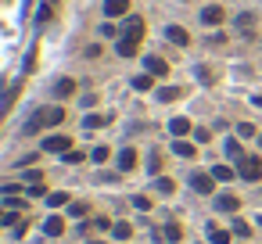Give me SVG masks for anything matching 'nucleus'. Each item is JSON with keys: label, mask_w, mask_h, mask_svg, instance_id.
Returning a JSON list of instances; mask_svg holds the SVG:
<instances>
[{"label": "nucleus", "mask_w": 262, "mask_h": 244, "mask_svg": "<svg viewBox=\"0 0 262 244\" xmlns=\"http://www.w3.org/2000/svg\"><path fill=\"white\" fill-rule=\"evenodd\" d=\"M212 244H230V230H212Z\"/></svg>", "instance_id": "25"}, {"label": "nucleus", "mask_w": 262, "mask_h": 244, "mask_svg": "<svg viewBox=\"0 0 262 244\" xmlns=\"http://www.w3.org/2000/svg\"><path fill=\"white\" fill-rule=\"evenodd\" d=\"M169 129H172V137H183V133H190V122L187 119H172Z\"/></svg>", "instance_id": "17"}, {"label": "nucleus", "mask_w": 262, "mask_h": 244, "mask_svg": "<svg viewBox=\"0 0 262 244\" xmlns=\"http://www.w3.org/2000/svg\"><path fill=\"white\" fill-rule=\"evenodd\" d=\"M133 165H137V151H133V147H126V151L119 154V169H122V172H129Z\"/></svg>", "instance_id": "13"}, {"label": "nucleus", "mask_w": 262, "mask_h": 244, "mask_svg": "<svg viewBox=\"0 0 262 244\" xmlns=\"http://www.w3.org/2000/svg\"><path fill=\"white\" fill-rule=\"evenodd\" d=\"M90 244H104V240H90Z\"/></svg>", "instance_id": "34"}, {"label": "nucleus", "mask_w": 262, "mask_h": 244, "mask_svg": "<svg viewBox=\"0 0 262 244\" xmlns=\"http://www.w3.org/2000/svg\"><path fill=\"white\" fill-rule=\"evenodd\" d=\"M69 147H72V140H69L65 133H58V137H47V140H43V151H54V154H69Z\"/></svg>", "instance_id": "3"}, {"label": "nucleus", "mask_w": 262, "mask_h": 244, "mask_svg": "<svg viewBox=\"0 0 262 244\" xmlns=\"http://www.w3.org/2000/svg\"><path fill=\"white\" fill-rule=\"evenodd\" d=\"M237 205H241V201H237L233 194H219V197H215V208H219V212H233Z\"/></svg>", "instance_id": "14"}, {"label": "nucleus", "mask_w": 262, "mask_h": 244, "mask_svg": "<svg viewBox=\"0 0 262 244\" xmlns=\"http://www.w3.org/2000/svg\"><path fill=\"white\" fill-rule=\"evenodd\" d=\"M172 151L180 158H194V144H187V140H172Z\"/></svg>", "instance_id": "16"}, {"label": "nucleus", "mask_w": 262, "mask_h": 244, "mask_svg": "<svg viewBox=\"0 0 262 244\" xmlns=\"http://www.w3.org/2000/svg\"><path fill=\"white\" fill-rule=\"evenodd\" d=\"M69 212H72L76 219H83V215H86V205H83V201H72V208H69Z\"/></svg>", "instance_id": "30"}, {"label": "nucleus", "mask_w": 262, "mask_h": 244, "mask_svg": "<svg viewBox=\"0 0 262 244\" xmlns=\"http://www.w3.org/2000/svg\"><path fill=\"white\" fill-rule=\"evenodd\" d=\"M180 233H183V230H180L176 223H169V226H165V240H180Z\"/></svg>", "instance_id": "27"}, {"label": "nucleus", "mask_w": 262, "mask_h": 244, "mask_svg": "<svg viewBox=\"0 0 262 244\" xmlns=\"http://www.w3.org/2000/svg\"><path fill=\"white\" fill-rule=\"evenodd\" d=\"M90 158H94L97 165H101V162H108V147H94V151H90Z\"/></svg>", "instance_id": "26"}, {"label": "nucleus", "mask_w": 262, "mask_h": 244, "mask_svg": "<svg viewBox=\"0 0 262 244\" xmlns=\"http://www.w3.org/2000/svg\"><path fill=\"white\" fill-rule=\"evenodd\" d=\"M133 208H140V212H147V208H151V201H147L144 194H137V197H133Z\"/></svg>", "instance_id": "29"}, {"label": "nucleus", "mask_w": 262, "mask_h": 244, "mask_svg": "<svg viewBox=\"0 0 262 244\" xmlns=\"http://www.w3.org/2000/svg\"><path fill=\"white\" fill-rule=\"evenodd\" d=\"M226 154H230L233 162H241V158H244V151H241V144H237V140H226Z\"/></svg>", "instance_id": "23"}, {"label": "nucleus", "mask_w": 262, "mask_h": 244, "mask_svg": "<svg viewBox=\"0 0 262 244\" xmlns=\"http://www.w3.org/2000/svg\"><path fill=\"white\" fill-rule=\"evenodd\" d=\"M190 187H194L198 194H212V190H215V176H205V172H194V176H190Z\"/></svg>", "instance_id": "4"}, {"label": "nucleus", "mask_w": 262, "mask_h": 244, "mask_svg": "<svg viewBox=\"0 0 262 244\" xmlns=\"http://www.w3.org/2000/svg\"><path fill=\"white\" fill-rule=\"evenodd\" d=\"M237 176L248 180V183H258V180H262V162H258L255 154H244V158L237 162Z\"/></svg>", "instance_id": "2"}, {"label": "nucleus", "mask_w": 262, "mask_h": 244, "mask_svg": "<svg viewBox=\"0 0 262 244\" xmlns=\"http://www.w3.org/2000/svg\"><path fill=\"white\" fill-rule=\"evenodd\" d=\"M233 233H237V237H248V223H241V219H233Z\"/></svg>", "instance_id": "31"}, {"label": "nucleus", "mask_w": 262, "mask_h": 244, "mask_svg": "<svg viewBox=\"0 0 262 244\" xmlns=\"http://www.w3.org/2000/svg\"><path fill=\"white\" fill-rule=\"evenodd\" d=\"M126 11H129V0H104V15L108 18H119Z\"/></svg>", "instance_id": "6"}, {"label": "nucleus", "mask_w": 262, "mask_h": 244, "mask_svg": "<svg viewBox=\"0 0 262 244\" xmlns=\"http://www.w3.org/2000/svg\"><path fill=\"white\" fill-rule=\"evenodd\" d=\"M54 94H58V97H72V94H76V79H58V83H54Z\"/></svg>", "instance_id": "12"}, {"label": "nucleus", "mask_w": 262, "mask_h": 244, "mask_svg": "<svg viewBox=\"0 0 262 244\" xmlns=\"http://www.w3.org/2000/svg\"><path fill=\"white\" fill-rule=\"evenodd\" d=\"M104 122H108L104 115H86V119H83V126H86V129H101Z\"/></svg>", "instance_id": "22"}, {"label": "nucleus", "mask_w": 262, "mask_h": 244, "mask_svg": "<svg viewBox=\"0 0 262 244\" xmlns=\"http://www.w3.org/2000/svg\"><path fill=\"white\" fill-rule=\"evenodd\" d=\"M212 176H215V180H233V176H237V169H230V165H215V169H212Z\"/></svg>", "instance_id": "18"}, {"label": "nucleus", "mask_w": 262, "mask_h": 244, "mask_svg": "<svg viewBox=\"0 0 262 244\" xmlns=\"http://www.w3.org/2000/svg\"><path fill=\"white\" fill-rule=\"evenodd\" d=\"M180 97V86H162L158 90V101H176Z\"/></svg>", "instance_id": "21"}, {"label": "nucleus", "mask_w": 262, "mask_h": 244, "mask_svg": "<svg viewBox=\"0 0 262 244\" xmlns=\"http://www.w3.org/2000/svg\"><path fill=\"white\" fill-rule=\"evenodd\" d=\"M237 29H241L244 36H251V29H255V15H248V11L237 15Z\"/></svg>", "instance_id": "15"}, {"label": "nucleus", "mask_w": 262, "mask_h": 244, "mask_svg": "<svg viewBox=\"0 0 262 244\" xmlns=\"http://www.w3.org/2000/svg\"><path fill=\"white\" fill-rule=\"evenodd\" d=\"M65 162H72V165H76V162H83V151H69V154H65Z\"/></svg>", "instance_id": "32"}, {"label": "nucleus", "mask_w": 262, "mask_h": 244, "mask_svg": "<svg viewBox=\"0 0 262 244\" xmlns=\"http://www.w3.org/2000/svg\"><path fill=\"white\" fill-rule=\"evenodd\" d=\"M58 122H65V112L54 104V108H40L29 122H26V133H40L43 126H58Z\"/></svg>", "instance_id": "1"}, {"label": "nucleus", "mask_w": 262, "mask_h": 244, "mask_svg": "<svg viewBox=\"0 0 262 244\" xmlns=\"http://www.w3.org/2000/svg\"><path fill=\"white\" fill-rule=\"evenodd\" d=\"M43 233H47V237H61V233H65V223H61L58 215H51V219L43 223Z\"/></svg>", "instance_id": "11"}, {"label": "nucleus", "mask_w": 262, "mask_h": 244, "mask_svg": "<svg viewBox=\"0 0 262 244\" xmlns=\"http://www.w3.org/2000/svg\"><path fill=\"white\" fill-rule=\"evenodd\" d=\"M165 36H169V43H176V47H187V43H190L187 29H180V26H169V29H165Z\"/></svg>", "instance_id": "8"}, {"label": "nucleus", "mask_w": 262, "mask_h": 244, "mask_svg": "<svg viewBox=\"0 0 262 244\" xmlns=\"http://www.w3.org/2000/svg\"><path fill=\"white\" fill-rule=\"evenodd\" d=\"M137 51H140V40H137V36H122V40H119V54H122V58H133Z\"/></svg>", "instance_id": "9"}, {"label": "nucleus", "mask_w": 262, "mask_h": 244, "mask_svg": "<svg viewBox=\"0 0 262 244\" xmlns=\"http://www.w3.org/2000/svg\"><path fill=\"white\" fill-rule=\"evenodd\" d=\"M237 137H255V126H251V122H241V126H237Z\"/></svg>", "instance_id": "28"}, {"label": "nucleus", "mask_w": 262, "mask_h": 244, "mask_svg": "<svg viewBox=\"0 0 262 244\" xmlns=\"http://www.w3.org/2000/svg\"><path fill=\"white\" fill-rule=\"evenodd\" d=\"M122 36H144V18H137V15H129L126 18V26H122Z\"/></svg>", "instance_id": "5"}, {"label": "nucleus", "mask_w": 262, "mask_h": 244, "mask_svg": "<svg viewBox=\"0 0 262 244\" xmlns=\"http://www.w3.org/2000/svg\"><path fill=\"white\" fill-rule=\"evenodd\" d=\"M47 4H51V0H47Z\"/></svg>", "instance_id": "35"}, {"label": "nucleus", "mask_w": 262, "mask_h": 244, "mask_svg": "<svg viewBox=\"0 0 262 244\" xmlns=\"http://www.w3.org/2000/svg\"><path fill=\"white\" fill-rule=\"evenodd\" d=\"M223 18H226V11H223V8H215V4L201 11V22H205V26H219Z\"/></svg>", "instance_id": "7"}, {"label": "nucleus", "mask_w": 262, "mask_h": 244, "mask_svg": "<svg viewBox=\"0 0 262 244\" xmlns=\"http://www.w3.org/2000/svg\"><path fill=\"white\" fill-rule=\"evenodd\" d=\"M47 205H51V208H58V205H69V194H65V190H54V194H47Z\"/></svg>", "instance_id": "19"}, {"label": "nucleus", "mask_w": 262, "mask_h": 244, "mask_svg": "<svg viewBox=\"0 0 262 244\" xmlns=\"http://www.w3.org/2000/svg\"><path fill=\"white\" fill-rule=\"evenodd\" d=\"M155 187H158V190H162V194H169V190H172V180H158V183H155Z\"/></svg>", "instance_id": "33"}, {"label": "nucleus", "mask_w": 262, "mask_h": 244, "mask_svg": "<svg viewBox=\"0 0 262 244\" xmlns=\"http://www.w3.org/2000/svg\"><path fill=\"white\" fill-rule=\"evenodd\" d=\"M129 233H133V226H129V223H115V237H119V240H126Z\"/></svg>", "instance_id": "24"}, {"label": "nucleus", "mask_w": 262, "mask_h": 244, "mask_svg": "<svg viewBox=\"0 0 262 244\" xmlns=\"http://www.w3.org/2000/svg\"><path fill=\"white\" fill-rule=\"evenodd\" d=\"M151 83H155V76H151V72H144V76H137V79H133V86H137V90H151Z\"/></svg>", "instance_id": "20"}, {"label": "nucleus", "mask_w": 262, "mask_h": 244, "mask_svg": "<svg viewBox=\"0 0 262 244\" xmlns=\"http://www.w3.org/2000/svg\"><path fill=\"white\" fill-rule=\"evenodd\" d=\"M144 65H147V72H151V76H165V72H169V65H165V61H162L158 54L144 58Z\"/></svg>", "instance_id": "10"}]
</instances>
